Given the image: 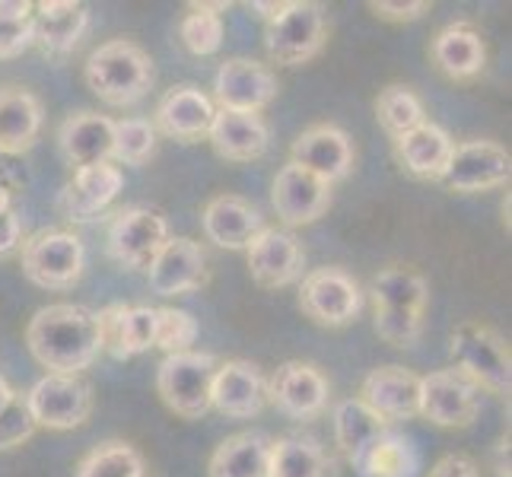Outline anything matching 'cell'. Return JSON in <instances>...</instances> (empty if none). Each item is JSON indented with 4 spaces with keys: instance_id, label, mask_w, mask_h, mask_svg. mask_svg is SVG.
<instances>
[{
    "instance_id": "13",
    "label": "cell",
    "mask_w": 512,
    "mask_h": 477,
    "mask_svg": "<svg viewBox=\"0 0 512 477\" xmlns=\"http://www.w3.org/2000/svg\"><path fill=\"white\" fill-rule=\"evenodd\" d=\"M268 401L293 420H315L328 411L331 385L319 366L303 360L280 363L268 379Z\"/></svg>"
},
{
    "instance_id": "36",
    "label": "cell",
    "mask_w": 512,
    "mask_h": 477,
    "mask_svg": "<svg viewBox=\"0 0 512 477\" xmlns=\"http://www.w3.org/2000/svg\"><path fill=\"white\" fill-rule=\"evenodd\" d=\"M233 4H188V16L179 26L182 45L198 58H210L223 48V10Z\"/></svg>"
},
{
    "instance_id": "20",
    "label": "cell",
    "mask_w": 512,
    "mask_h": 477,
    "mask_svg": "<svg viewBox=\"0 0 512 477\" xmlns=\"http://www.w3.org/2000/svg\"><path fill=\"white\" fill-rule=\"evenodd\" d=\"M214 115H217L214 99L201 93L198 86L182 83V86H172V90L156 102L150 125L153 131L182 140V144H194V140L207 137L210 125H214Z\"/></svg>"
},
{
    "instance_id": "1",
    "label": "cell",
    "mask_w": 512,
    "mask_h": 477,
    "mask_svg": "<svg viewBox=\"0 0 512 477\" xmlns=\"http://www.w3.org/2000/svg\"><path fill=\"white\" fill-rule=\"evenodd\" d=\"M26 347L35 363L58 376H80L102 353L99 318L93 309L55 303L39 309L26 325Z\"/></svg>"
},
{
    "instance_id": "23",
    "label": "cell",
    "mask_w": 512,
    "mask_h": 477,
    "mask_svg": "<svg viewBox=\"0 0 512 477\" xmlns=\"http://www.w3.org/2000/svg\"><path fill=\"white\" fill-rule=\"evenodd\" d=\"M207 140L226 163H255L271 147V128L261 115L217 109Z\"/></svg>"
},
{
    "instance_id": "37",
    "label": "cell",
    "mask_w": 512,
    "mask_h": 477,
    "mask_svg": "<svg viewBox=\"0 0 512 477\" xmlns=\"http://www.w3.org/2000/svg\"><path fill=\"white\" fill-rule=\"evenodd\" d=\"M77 477H147V465L131 443L112 439L80 458Z\"/></svg>"
},
{
    "instance_id": "29",
    "label": "cell",
    "mask_w": 512,
    "mask_h": 477,
    "mask_svg": "<svg viewBox=\"0 0 512 477\" xmlns=\"http://www.w3.org/2000/svg\"><path fill=\"white\" fill-rule=\"evenodd\" d=\"M45 125L42 99L23 86H0V150L26 153Z\"/></svg>"
},
{
    "instance_id": "4",
    "label": "cell",
    "mask_w": 512,
    "mask_h": 477,
    "mask_svg": "<svg viewBox=\"0 0 512 477\" xmlns=\"http://www.w3.org/2000/svg\"><path fill=\"white\" fill-rule=\"evenodd\" d=\"M220 360L214 353L185 350L169 353L156 369V392L163 404L182 420H201L210 411V392H214Z\"/></svg>"
},
{
    "instance_id": "46",
    "label": "cell",
    "mask_w": 512,
    "mask_h": 477,
    "mask_svg": "<svg viewBox=\"0 0 512 477\" xmlns=\"http://www.w3.org/2000/svg\"><path fill=\"white\" fill-rule=\"evenodd\" d=\"M427 477H481V471L468 455H443Z\"/></svg>"
},
{
    "instance_id": "24",
    "label": "cell",
    "mask_w": 512,
    "mask_h": 477,
    "mask_svg": "<svg viewBox=\"0 0 512 477\" xmlns=\"http://www.w3.org/2000/svg\"><path fill=\"white\" fill-rule=\"evenodd\" d=\"M121 185H125V175L115 163H96V166H83L74 172V179L67 182L61 194V210L67 220L74 223H90L96 220L105 207H109Z\"/></svg>"
},
{
    "instance_id": "6",
    "label": "cell",
    "mask_w": 512,
    "mask_h": 477,
    "mask_svg": "<svg viewBox=\"0 0 512 477\" xmlns=\"http://www.w3.org/2000/svg\"><path fill=\"white\" fill-rule=\"evenodd\" d=\"M86 249L67 229H39L23 242V274L42 290H70L80 284Z\"/></svg>"
},
{
    "instance_id": "35",
    "label": "cell",
    "mask_w": 512,
    "mask_h": 477,
    "mask_svg": "<svg viewBox=\"0 0 512 477\" xmlns=\"http://www.w3.org/2000/svg\"><path fill=\"white\" fill-rule=\"evenodd\" d=\"M376 121L388 137H401L414 128H420L427 121V109H423V99L404 83H392L376 96Z\"/></svg>"
},
{
    "instance_id": "16",
    "label": "cell",
    "mask_w": 512,
    "mask_h": 477,
    "mask_svg": "<svg viewBox=\"0 0 512 477\" xmlns=\"http://www.w3.org/2000/svg\"><path fill=\"white\" fill-rule=\"evenodd\" d=\"M290 163L303 166L306 172L319 175L322 182L334 185L344 182L353 172L357 163V150H353V140L344 128L338 125H312L293 140L290 147Z\"/></svg>"
},
{
    "instance_id": "8",
    "label": "cell",
    "mask_w": 512,
    "mask_h": 477,
    "mask_svg": "<svg viewBox=\"0 0 512 477\" xmlns=\"http://www.w3.org/2000/svg\"><path fill=\"white\" fill-rule=\"evenodd\" d=\"M169 223L163 214L150 207H125L118 210L105 233V249L115 264L128 271H147L150 261L160 255L169 242Z\"/></svg>"
},
{
    "instance_id": "33",
    "label": "cell",
    "mask_w": 512,
    "mask_h": 477,
    "mask_svg": "<svg viewBox=\"0 0 512 477\" xmlns=\"http://www.w3.org/2000/svg\"><path fill=\"white\" fill-rule=\"evenodd\" d=\"M353 468L360 471V477H414L417 452L408 436L382 430L373 443L353 458Z\"/></svg>"
},
{
    "instance_id": "14",
    "label": "cell",
    "mask_w": 512,
    "mask_h": 477,
    "mask_svg": "<svg viewBox=\"0 0 512 477\" xmlns=\"http://www.w3.org/2000/svg\"><path fill=\"white\" fill-rule=\"evenodd\" d=\"M277 93H280L277 74L255 58H229L220 64L214 77L217 109L261 115L277 99Z\"/></svg>"
},
{
    "instance_id": "48",
    "label": "cell",
    "mask_w": 512,
    "mask_h": 477,
    "mask_svg": "<svg viewBox=\"0 0 512 477\" xmlns=\"http://www.w3.org/2000/svg\"><path fill=\"white\" fill-rule=\"evenodd\" d=\"M287 7H290V0H284V4H268V0H252V4H249V10H255L264 23H274L277 16H284V13H287Z\"/></svg>"
},
{
    "instance_id": "47",
    "label": "cell",
    "mask_w": 512,
    "mask_h": 477,
    "mask_svg": "<svg viewBox=\"0 0 512 477\" xmlns=\"http://www.w3.org/2000/svg\"><path fill=\"white\" fill-rule=\"evenodd\" d=\"M32 10L35 4H29V0H0V20H32Z\"/></svg>"
},
{
    "instance_id": "7",
    "label": "cell",
    "mask_w": 512,
    "mask_h": 477,
    "mask_svg": "<svg viewBox=\"0 0 512 477\" xmlns=\"http://www.w3.org/2000/svg\"><path fill=\"white\" fill-rule=\"evenodd\" d=\"M23 398L32 423L45 430H77L93 414V388L80 376L48 373Z\"/></svg>"
},
{
    "instance_id": "28",
    "label": "cell",
    "mask_w": 512,
    "mask_h": 477,
    "mask_svg": "<svg viewBox=\"0 0 512 477\" xmlns=\"http://www.w3.org/2000/svg\"><path fill=\"white\" fill-rule=\"evenodd\" d=\"M35 23V45H42L48 55H70L80 42L86 29H90V10L77 0H45L35 4L32 13Z\"/></svg>"
},
{
    "instance_id": "25",
    "label": "cell",
    "mask_w": 512,
    "mask_h": 477,
    "mask_svg": "<svg viewBox=\"0 0 512 477\" xmlns=\"http://www.w3.org/2000/svg\"><path fill=\"white\" fill-rule=\"evenodd\" d=\"M201 226L204 236L214 245H220V249L245 252V245L264 229V217L255 204L239 198V194H217L214 201H207Z\"/></svg>"
},
{
    "instance_id": "43",
    "label": "cell",
    "mask_w": 512,
    "mask_h": 477,
    "mask_svg": "<svg viewBox=\"0 0 512 477\" xmlns=\"http://www.w3.org/2000/svg\"><path fill=\"white\" fill-rule=\"evenodd\" d=\"M32 182V172L26 166V159L20 153H4L0 150V191L4 194H20Z\"/></svg>"
},
{
    "instance_id": "32",
    "label": "cell",
    "mask_w": 512,
    "mask_h": 477,
    "mask_svg": "<svg viewBox=\"0 0 512 477\" xmlns=\"http://www.w3.org/2000/svg\"><path fill=\"white\" fill-rule=\"evenodd\" d=\"M268 477H331V458L309 433H287L271 439Z\"/></svg>"
},
{
    "instance_id": "38",
    "label": "cell",
    "mask_w": 512,
    "mask_h": 477,
    "mask_svg": "<svg viewBox=\"0 0 512 477\" xmlns=\"http://www.w3.org/2000/svg\"><path fill=\"white\" fill-rule=\"evenodd\" d=\"M156 153V131L147 118H121L115 121L112 140V163L121 166H144Z\"/></svg>"
},
{
    "instance_id": "18",
    "label": "cell",
    "mask_w": 512,
    "mask_h": 477,
    "mask_svg": "<svg viewBox=\"0 0 512 477\" xmlns=\"http://www.w3.org/2000/svg\"><path fill=\"white\" fill-rule=\"evenodd\" d=\"M150 290L156 296H185L207 284V255L188 236H169L147 268Z\"/></svg>"
},
{
    "instance_id": "34",
    "label": "cell",
    "mask_w": 512,
    "mask_h": 477,
    "mask_svg": "<svg viewBox=\"0 0 512 477\" xmlns=\"http://www.w3.org/2000/svg\"><path fill=\"white\" fill-rule=\"evenodd\" d=\"M388 430V423L366 408L360 398H347L334 404V439H338L341 452L350 458H357L373 439Z\"/></svg>"
},
{
    "instance_id": "41",
    "label": "cell",
    "mask_w": 512,
    "mask_h": 477,
    "mask_svg": "<svg viewBox=\"0 0 512 477\" xmlns=\"http://www.w3.org/2000/svg\"><path fill=\"white\" fill-rule=\"evenodd\" d=\"M39 430L29 417V408H26V398L16 395L4 411H0V452L7 449H16L23 446L26 439Z\"/></svg>"
},
{
    "instance_id": "3",
    "label": "cell",
    "mask_w": 512,
    "mask_h": 477,
    "mask_svg": "<svg viewBox=\"0 0 512 477\" xmlns=\"http://www.w3.org/2000/svg\"><path fill=\"white\" fill-rule=\"evenodd\" d=\"M449 357L455 373L490 395H509L512 388V357L503 334L487 322H462L452 331Z\"/></svg>"
},
{
    "instance_id": "45",
    "label": "cell",
    "mask_w": 512,
    "mask_h": 477,
    "mask_svg": "<svg viewBox=\"0 0 512 477\" xmlns=\"http://www.w3.org/2000/svg\"><path fill=\"white\" fill-rule=\"evenodd\" d=\"M23 245V220L13 207L0 210V258L13 255Z\"/></svg>"
},
{
    "instance_id": "30",
    "label": "cell",
    "mask_w": 512,
    "mask_h": 477,
    "mask_svg": "<svg viewBox=\"0 0 512 477\" xmlns=\"http://www.w3.org/2000/svg\"><path fill=\"white\" fill-rule=\"evenodd\" d=\"M271 462V436L258 430H245L226 436L210 455V477H268Z\"/></svg>"
},
{
    "instance_id": "22",
    "label": "cell",
    "mask_w": 512,
    "mask_h": 477,
    "mask_svg": "<svg viewBox=\"0 0 512 477\" xmlns=\"http://www.w3.org/2000/svg\"><path fill=\"white\" fill-rule=\"evenodd\" d=\"M430 58L443 77H449L455 83H468L474 77H481L487 67L484 35L468 20L449 23L446 29L436 32V39L430 45Z\"/></svg>"
},
{
    "instance_id": "12",
    "label": "cell",
    "mask_w": 512,
    "mask_h": 477,
    "mask_svg": "<svg viewBox=\"0 0 512 477\" xmlns=\"http://www.w3.org/2000/svg\"><path fill=\"white\" fill-rule=\"evenodd\" d=\"M245 261L249 274L264 290H284L293 287L306 271V252L290 229L264 226L261 233L245 245Z\"/></svg>"
},
{
    "instance_id": "5",
    "label": "cell",
    "mask_w": 512,
    "mask_h": 477,
    "mask_svg": "<svg viewBox=\"0 0 512 477\" xmlns=\"http://www.w3.org/2000/svg\"><path fill=\"white\" fill-rule=\"evenodd\" d=\"M328 39L325 7L315 0H290L284 16L268 23L264 32V45L268 55L280 67H303L322 55Z\"/></svg>"
},
{
    "instance_id": "15",
    "label": "cell",
    "mask_w": 512,
    "mask_h": 477,
    "mask_svg": "<svg viewBox=\"0 0 512 477\" xmlns=\"http://www.w3.org/2000/svg\"><path fill=\"white\" fill-rule=\"evenodd\" d=\"M271 204L277 220L284 223V229L309 226L315 220H322L331 207V185L322 182L319 175L306 172L303 166L287 163L274 175L271 185Z\"/></svg>"
},
{
    "instance_id": "9",
    "label": "cell",
    "mask_w": 512,
    "mask_h": 477,
    "mask_svg": "<svg viewBox=\"0 0 512 477\" xmlns=\"http://www.w3.org/2000/svg\"><path fill=\"white\" fill-rule=\"evenodd\" d=\"M299 309L322 328H344L363 312V287L344 268H319L299 284Z\"/></svg>"
},
{
    "instance_id": "27",
    "label": "cell",
    "mask_w": 512,
    "mask_h": 477,
    "mask_svg": "<svg viewBox=\"0 0 512 477\" xmlns=\"http://www.w3.org/2000/svg\"><path fill=\"white\" fill-rule=\"evenodd\" d=\"M112 140H115V121L99 112H74L58 128L61 153L77 169L112 163Z\"/></svg>"
},
{
    "instance_id": "10",
    "label": "cell",
    "mask_w": 512,
    "mask_h": 477,
    "mask_svg": "<svg viewBox=\"0 0 512 477\" xmlns=\"http://www.w3.org/2000/svg\"><path fill=\"white\" fill-rule=\"evenodd\" d=\"M512 156L497 140H465L455 144L446 175L439 182L455 194H478L509 185Z\"/></svg>"
},
{
    "instance_id": "42",
    "label": "cell",
    "mask_w": 512,
    "mask_h": 477,
    "mask_svg": "<svg viewBox=\"0 0 512 477\" xmlns=\"http://www.w3.org/2000/svg\"><path fill=\"white\" fill-rule=\"evenodd\" d=\"M35 45V23L32 20H0V61L23 55L26 48Z\"/></svg>"
},
{
    "instance_id": "11",
    "label": "cell",
    "mask_w": 512,
    "mask_h": 477,
    "mask_svg": "<svg viewBox=\"0 0 512 477\" xmlns=\"http://www.w3.org/2000/svg\"><path fill=\"white\" fill-rule=\"evenodd\" d=\"M481 411V388L471 385L455 369L420 376V417L443 430H465L478 420Z\"/></svg>"
},
{
    "instance_id": "44",
    "label": "cell",
    "mask_w": 512,
    "mask_h": 477,
    "mask_svg": "<svg viewBox=\"0 0 512 477\" xmlns=\"http://www.w3.org/2000/svg\"><path fill=\"white\" fill-rule=\"evenodd\" d=\"M369 10H373L379 20H385V23H414V20H420V16L430 10V4H427V0H408V4H388V0H373Z\"/></svg>"
},
{
    "instance_id": "2",
    "label": "cell",
    "mask_w": 512,
    "mask_h": 477,
    "mask_svg": "<svg viewBox=\"0 0 512 477\" xmlns=\"http://www.w3.org/2000/svg\"><path fill=\"white\" fill-rule=\"evenodd\" d=\"M153 58L131 39L102 42L86 58V86L105 105H134L153 90Z\"/></svg>"
},
{
    "instance_id": "40",
    "label": "cell",
    "mask_w": 512,
    "mask_h": 477,
    "mask_svg": "<svg viewBox=\"0 0 512 477\" xmlns=\"http://www.w3.org/2000/svg\"><path fill=\"white\" fill-rule=\"evenodd\" d=\"M376 334L392 347H414L423 334V315L398 309H373Z\"/></svg>"
},
{
    "instance_id": "21",
    "label": "cell",
    "mask_w": 512,
    "mask_h": 477,
    "mask_svg": "<svg viewBox=\"0 0 512 477\" xmlns=\"http://www.w3.org/2000/svg\"><path fill=\"white\" fill-rule=\"evenodd\" d=\"M102 350L115 360H131L156 344V309L153 306H125L115 303L96 312Z\"/></svg>"
},
{
    "instance_id": "39",
    "label": "cell",
    "mask_w": 512,
    "mask_h": 477,
    "mask_svg": "<svg viewBox=\"0 0 512 477\" xmlns=\"http://www.w3.org/2000/svg\"><path fill=\"white\" fill-rule=\"evenodd\" d=\"M198 341V322L191 318V312L185 309H156V344L163 347L166 357L169 353H185L191 350V344Z\"/></svg>"
},
{
    "instance_id": "31",
    "label": "cell",
    "mask_w": 512,
    "mask_h": 477,
    "mask_svg": "<svg viewBox=\"0 0 512 477\" xmlns=\"http://www.w3.org/2000/svg\"><path fill=\"white\" fill-rule=\"evenodd\" d=\"M369 299H373V309H398V312L427 315L430 284L420 271L404 268V264H392V268L379 271L369 280Z\"/></svg>"
},
{
    "instance_id": "49",
    "label": "cell",
    "mask_w": 512,
    "mask_h": 477,
    "mask_svg": "<svg viewBox=\"0 0 512 477\" xmlns=\"http://www.w3.org/2000/svg\"><path fill=\"white\" fill-rule=\"evenodd\" d=\"M493 471H497V477H512L509 474V436H503L497 446H493Z\"/></svg>"
},
{
    "instance_id": "19",
    "label": "cell",
    "mask_w": 512,
    "mask_h": 477,
    "mask_svg": "<svg viewBox=\"0 0 512 477\" xmlns=\"http://www.w3.org/2000/svg\"><path fill=\"white\" fill-rule=\"evenodd\" d=\"M357 398L388 427L401 420H414L420 417V376L404 366H379L363 379Z\"/></svg>"
},
{
    "instance_id": "26",
    "label": "cell",
    "mask_w": 512,
    "mask_h": 477,
    "mask_svg": "<svg viewBox=\"0 0 512 477\" xmlns=\"http://www.w3.org/2000/svg\"><path fill=\"white\" fill-rule=\"evenodd\" d=\"M455 140L443 125L423 121L420 128L395 137V156L401 169L414 175L420 182H439L446 175V166L452 159Z\"/></svg>"
},
{
    "instance_id": "51",
    "label": "cell",
    "mask_w": 512,
    "mask_h": 477,
    "mask_svg": "<svg viewBox=\"0 0 512 477\" xmlns=\"http://www.w3.org/2000/svg\"><path fill=\"white\" fill-rule=\"evenodd\" d=\"M7 207H10V194L0 191V210H7Z\"/></svg>"
},
{
    "instance_id": "17",
    "label": "cell",
    "mask_w": 512,
    "mask_h": 477,
    "mask_svg": "<svg viewBox=\"0 0 512 477\" xmlns=\"http://www.w3.org/2000/svg\"><path fill=\"white\" fill-rule=\"evenodd\" d=\"M264 404H268V379H264L258 363L226 360L217 366L210 408L233 420H252L264 411Z\"/></svg>"
},
{
    "instance_id": "50",
    "label": "cell",
    "mask_w": 512,
    "mask_h": 477,
    "mask_svg": "<svg viewBox=\"0 0 512 477\" xmlns=\"http://www.w3.org/2000/svg\"><path fill=\"white\" fill-rule=\"evenodd\" d=\"M16 395H20V392H16V388H13V385L7 382V376L0 373V411H4V408H7V404H10V401H13Z\"/></svg>"
}]
</instances>
